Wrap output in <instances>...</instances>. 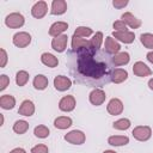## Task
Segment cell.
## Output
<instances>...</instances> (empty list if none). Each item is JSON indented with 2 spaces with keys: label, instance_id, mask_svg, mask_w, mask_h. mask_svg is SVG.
Returning a JSON list of instances; mask_svg holds the SVG:
<instances>
[{
  "label": "cell",
  "instance_id": "obj_17",
  "mask_svg": "<svg viewBox=\"0 0 153 153\" xmlns=\"http://www.w3.org/2000/svg\"><path fill=\"white\" fill-rule=\"evenodd\" d=\"M133 73L136 75V76H140V78H145V76H148L152 74V69L142 61H137L134 63L133 66Z\"/></svg>",
  "mask_w": 153,
  "mask_h": 153
},
{
  "label": "cell",
  "instance_id": "obj_3",
  "mask_svg": "<svg viewBox=\"0 0 153 153\" xmlns=\"http://www.w3.org/2000/svg\"><path fill=\"white\" fill-rule=\"evenodd\" d=\"M131 134H133V136H134L135 140L143 142V141H147V140L151 139V136H152V129H151L149 126H137V127H135L133 129Z\"/></svg>",
  "mask_w": 153,
  "mask_h": 153
},
{
  "label": "cell",
  "instance_id": "obj_40",
  "mask_svg": "<svg viewBox=\"0 0 153 153\" xmlns=\"http://www.w3.org/2000/svg\"><path fill=\"white\" fill-rule=\"evenodd\" d=\"M146 57H147V60H148L151 63H153V51H149V53H147Z\"/></svg>",
  "mask_w": 153,
  "mask_h": 153
},
{
  "label": "cell",
  "instance_id": "obj_19",
  "mask_svg": "<svg viewBox=\"0 0 153 153\" xmlns=\"http://www.w3.org/2000/svg\"><path fill=\"white\" fill-rule=\"evenodd\" d=\"M68 29V24L66 22H55L49 27V35L51 37H57L60 35H63V32Z\"/></svg>",
  "mask_w": 153,
  "mask_h": 153
},
{
  "label": "cell",
  "instance_id": "obj_36",
  "mask_svg": "<svg viewBox=\"0 0 153 153\" xmlns=\"http://www.w3.org/2000/svg\"><path fill=\"white\" fill-rule=\"evenodd\" d=\"M10 85V78L6 74L0 75V91H4Z\"/></svg>",
  "mask_w": 153,
  "mask_h": 153
},
{
  "label": "cell",
  "instance_id": "obj_10",
  "mask_svg": "<svg viewBox=\"0 0 153 153\" xmlns=\"http://www.w3.org/2000/svg\"><path fill=\"white\" fill-rule=\"evenodd\" d=\"M75 105H76V102H75V98L73 96H65L60 99L59 102V109L63 112H71L75 109Z\"/></svg>",
  "mask_w": 153,
  "mask_h": 153
},
{
  "label": "cell",
  "instance_id": "obj_12",
  "mask_svg": "<svg viewBox=\"0 0 153 153\" xmlns=\"http://www.w3.org/2000/svg\"><path fill=\"white\" fill-rule=\"evenodd\" d=\"M123 109H124L123 103H122V100L118 99V98H112V99H110L109 103H108V105H106L108 112H109L110 115H112V116L121 115V114L123 112Z\"/></svg>",
  "mask_w": 153,
  "mask_h": 153
},
{
  "label": "cell",
  "instance_id": "obj_26",
  "mask_svg": "<svg viewBox=\"0 0 153 153\" xmlns=\"http://www.w3.org/2000/svg\"><path fill=\"white\" fill-rule=\"evenodd\" d=\"M108 143L111 146H115V147L124 146V145L129 143V137L124 136V135H112V136H109Z\"/></svg>",
  "mask_w": 153,
  "mask_h": 153
},
{
  "label": "cell",
  "instance_id": "obj_41",
  "mask_svg": "<svg viewBox=\"0 0 153 153\" xmlns=\"http://www.w3.org/2000/svg\"><path fill=\"white\" fill-rule=\"evenodd\" d=\"M148 87H149V90L153 91V78H151V79L148 80Z\"/></svg>",
  "mask_w": 153,
  "mask_h": 153
},
{
  "label": "cell",
  "instance_id": "obj_6",
  "mask_svg": "<svg viewBox=\"0 0 153 153\" xmlns=\"http://www.w3.org/2000/svg\"><path fill=\"white\" fill-rule=\"evenodd\" d=\"M105 99H106V94H105V92H104L102 88H99V87L93 88V90L90 92V94H88V100H90V103H91L92 105H94V106L102 105V104L105 102Z\"/></svg>",
  "mask_w": 153,
  "mask_h": 153
},
{
  "label": "cell",
  "instance_id": "obj_37",
  "mask_svg": "<svg viewBox=\"0 0 153 153\" xmlns=\"http://www.w3.org/2000/svg\"><path fill=\"white\" fill-rule=\"evenodd\" d=\"M112 27L115 29V31H127V25L120 19V20H116L114 24H112Z\"/></svg>",
  "mask_w": 153,
  "mask_h": 153
},
{
  "label": "cell",
  "instance_id": "obj_16",
  "mask_svg": "<svg viewBox=\"0 0 153 153\" xmlns=\"http://www.w3.org/2000/svg\"><path fill=\"white\" fill-rule=\"evenodd\" d=\"M121 20L127 25L129 26L130 29H139L141 26V20L137 19L133 13L130 12H124L122 16H121Z\"/></svg>",
  "mask_w": 153,
  "mask_h": 153
},
{
  "label": "cell",
  "instance_id": "obj_13",
  "mask_svg": "<svg viewBox=\"0 0 153 153\" xmlns=\"http://www.w3.org/2000/svg\"><path fill=\"white\" fill-rule=\"evenodd\" d=\"M67 42H68V36L65 33L60 35L51 39V48L57 53H63L67 49Z\"/></svg>",
  "mask_w": 153,
  "mask_h": 153
},
{
  "label": "cell",
  "instance_id": "obj_27",
  "mask_svg": "<svg viewBox=\"0 0 153 153\" xmlns=\"http://www.w3.org/2000/svg\"><path fill=\"white\" fill-rule=\"evenodd\" d=\"M29 127H30V124L25 120H18L13 124V131L16 134L22 135V134H25L29 130Z\"/></svg>",
  "mask_w": 153,
  "mask_h": 153
},
{
  "label": "cell",
  "instance_id": "obj_32",
  "mask_svg": "<svg viewBox=\"0 0 153 153\" xmlns=\"http://www.w3.org/2000/svg\"><path fill=\"white\" fill-rule=\"evenodd\" d=\"M93 33V30L88 26H78L74 31V35L75 37H80V38H84V37H90L91 35Z\"/></svg>",
  "mask_w": 153,
  "mask_h": 153
},
{
  "label": "cell",
  "instance_id": "obj_7",
  "mask_svg": "<svg viewBox=\"0 0 153 153\" xmlns=\"http://www.w3.org/2000/svg\"><path fill=\"white\" fill-rule=\"evenodd\" d=\"M72 49L74 53H80V51H85V50H90L91 44L90 41L85 39V38H80V37H72ZM93 50V49H92Z\"/></svg>",
  "mask_w": 153,
  "mask_h": 153
},
{
  "label": "cell",
  "instance_id": "obj_31",
  "mask_svg": "<svg viewBox=\"0 0 153 153\" xmlns=\"http://www.w3.org/2000/svg\"><path fill=\"white\" fill-rule=\"evenodd\" d=\"M29 78H30V75H29V73L26 71H19L16 74V84L18 86H20V87L25 86L27 84V81H29Z\"/></svg>",
  "mask_w": 153,
  "mask_h": 153
},
{
  "label": "cell",
  "instance_id": "obj_42",
  "mask_svg": "<svg viewBox=\"0 0 153 153\" xmlns=\"http://www.w3.org/2000/svg\"><path fill=\"white\" fill-rule=\"evenodd\" d=\"M103 153H117V152H115V151H112V149H108V151H104Z\"/></svg>",
  "mask_w": 153,
  "mask_h": 153
},
{
  "label": "cell",
  "instance_id": "obj_24",
  "mask_svg": "<svg viewBox=\"0 0 153 153\" xmlns=\"http://www.w3.org/2000/svg\"><path fill=\"white\" fill-rule=\"evenodd\" d=\"M33 87L38 91H43L48 87V84H49V80L45 75L43 74H37L35 78H33Z\"/></svg>",
  "mask_w": 153,
  "mask_h": 153
},
{
  "label": "cell",
  "instance_id": "obj_23",
  "mask_svg": "<svg viewBox=\"0 0 153 153\" xmlns=\"http://www.w3.org/2000/svg\"><path fill=\"white\" fill-rule=\"evenodd\" d=\"M0 106L4 110H11L16 106V98L11 94H2L0 97Z\"/></svg>",
  "mask_w": 153,
  "mask_h": 153
},
{
  "label": "cell",
  "instance_id": "obj_35",
  "mask_svg": "<svg viewBox=\"0 0 153 153\" xmlns=\"http://www.w3.org/2000/svg\"><path fill=\"white\" fill-rule=\"evenodd\" d=\"M7 60H8V56H7V53L4 48L0 49V68H4L7 63Z\"/></svg>",
  "mask_w": 153,
  "mask_h": 153
},
{
  "label": "cell",
  "instance_id": "obj_2",
  "mask_svg": "<svg viewBox=\"0 0 153 153\" xmlns=\"http://www.w3.org/2000/svg\"><path fill=\"white\" fill-rule=\"evenodd\" d=\"M25 24V18L19 12H12L6 16L5 18V25L10 29H19Z\"/></svg>",
  "mask_w": 153,
  "mask_h": 153
},
{
  "label": "cell",
  "instance_id": "obj_28",
  "mask_svg": "<svg viewBox=\"0 0 153 153\" xmlns=\"http://www.w3.org/2000/svg\"><path fill=\"white\" fill-rule=\"evenodd\" d=\"M90 44H91V48L94 50V51H98L103 44V32L98 31L93 35V37L90 39Z\"/></svg>",
  "mask_w": 153,
  "mask_h": 153
},
{
  "label": "cell",
  "instance_id": "obj_20",
  "mask_svg": "<svg viewBox=\"0 0 153 153\" xmlns=\"http://www.w3.org/2000/svg\"><path fill=\"white\" fill-rule=\"evenodd\" d=\"M130 61V56L127 51H120L111 57V62L114 66H126Z\"/></svg>",
  "mask_w": 153,
  "mask_h": 153
},
{
  "label": "cell",
  "instance_id": "obj_14",
  "mask_svg": "<svg viewBox=\"0 0 153 153\" xmlns=\"http://www.w3.org/2000/svg\"><path fill=\"white\" fill-rule=\"evenodd\" d=\"M128 79V72L123 68H114L110 71V81L114 84H122Z\"/></svg>",
  "mask_w": 153,
  "mask_h": 153
},
{
  "label": "cell",
  "instance_id": "obj_1",
  "mask_svg": "<svg viewBox=\"0 0 153 153\" xmlns=\"http://www.w3.org/2000/svg\"><path fill=\"white\" fill-rule=\"evenodd\" d=\"M94 50H85L76 53L71 72L75 80L92 86H102L110 81L108 63L96 57Z\"/></svg>",
  "mask_w": 153,
  "mask_h": 153
},
{
  "label": "cell",
  "instance_id": "obj_21",
  "mask_svg": "<svg viewBox=\"0 0 153 153\" xmlns=\"http://www.w3.org/2000/svg\"><path fill=\"white\" fill-rule=\"evenodd\" d=\"M67 11V2L65 0H54L51 2L50 13L54 16H61Z\"/></svg>",
  "mask_w": 153,
  "mask_h": 153
},
{
  "label": "cell",
  "instance_id": "obj_33",
  "mask_svg": "<svg viewBox=\"0 0 153 153\" xmlns=\"http://www.w3.org/2000/svg\"><path fill=\"white\" fill-rule=\"evenodd\" d=\"M130 126H131V122L129 118H120L112 123L114 129H117V130H127Z\"/></svg>",
  "mask_w": 153,
  "mask_h": 153
},
{
  "label": "cell",
  "instance_id": "obj_8",
  "mask_svg": "<svg viewBox=\"0 0 153 153\" xmlns=\"http://www.w3.org/2000/svg\"><path fill=\"white\" fill-rule=\"evenodd\" d=\"M112 37L117 42H122L124 44H130L135 39V33L133 31H129V30H127V31H114Z\"/></svg>",
  "mask_w": 153,
  "mask_h": 153
},
{
  "label": "cell",
  "instance_id": "obj_4",
  "mask_svg": "<svg viewBox=\"0 0 153 153\" xmlns=\"http://www.w3.org/2000/svg\"><path fill=\"white\" fill-rule=\"evenodd\" d=\"M65 140L72 145H82L86 141V135L84 131L74 129V130H71L69 133H67L65 135Z\"/></svg>",
  "mask_w": 153,
  "mask_h": 153
},
{
  "label": "cell",
  "instance_id": "obj_22",
  "mask_svg": "<svg viewBox=\"0 0 153 153\" xmlns=\"http://www.w3.org/2000/svg\"><path fill=\"white\" fill-rule=\"evenodd\" d=\"M41 61L44 66L49 67V68H54V67H57L59 65V60L55 55H53L51 53H43L41 55Z\"/></svg>",
  "mask_w": 153,
  "mask_h": 153
},
{
  "label": "cell",
  "instance_id": "obj_15",
  "mask_svg": "<svg viewBox=\"0 0 153 153\" xmlns=\"http://www.w3.org/2000/svg\"><path fill=\"white\" fill-rule=\"evenodd\" d=\"M104 49H105V51L108 54L115 55V54L120 53L121 44L112 36H108V37H105V41H104Z\"/></svg>",
  "mask_w": 153,
  "mask_h": 153
},
{
  "label": "cell",
  "instance_id": "obj_11",
  "mask_svg": "<svg viewBox=\"0 0 153 153\" xmlns=\"http://www.w3.org/2000/svg\"><path fill=\"white\" fill-rule=\"evenodd\" d=\"M48 12V5L45 1L41 0V1H37L33 4V6L31 7V14L33 18L36 19H41L43 18Z\"/></svg>",
  "mask_w": 153,
  "mask_h": 153
},
{
  "label": "cell",
  "instance_id": "obj_25",
  "mask_svg": "<svg viewBox=\"0 0 153 153\" xmlns=\"http://www.w3.org/2000/svg\"><path fill=\"white\" fill-rule=\"evenodd\" d=\"M73 124V121L68 116H60L54 120V127L57 129H67Z\"/></svg>",
  "mask_w": 153,
  "mask_h": 153
},
{
  "label": "cell",
  "instance_id": "obj_9",
  "mask_svg": "<svg viewBox=\"0 0 153 153\" xmlns=\"http://www.w3.org/2000/svg\"><path fill=\"white\" fill-rule=\"evenodd\" d=\"M72 86V80L66 76V75H56L54 78V87L60 91V92H65L67 90H69Z\"/></svg>",
  "mask_w": 153,
  "mask_h": 153
},
{
  "label": "cell",
  "instance_id": "obj_34",
  "mask_svg": "<svg viewBox=\"0 0 153 153\" xmlns=\"http://www.w3.org/2000/svg\"><path fill=\"white\" fill-rule=\"evenodd\" d=\"M31 153H49V148L47 145L39 143V145H36L31 148Z\"/></svg>",
  "mask_w": 153,
  "mask_h": 153
},
{
  "label": "cell",
  "instance_id": "obj_38",
  "mask_svg": "<svg viewBox=\"0 0 153 153\" xmlns=\"http://www.w3.org/2000/svg\"><path fill=\"white\" fill-rule=\"evenodd\" d=\"M128 5V0H114L112 6L115 8H124Z\"/></svg>",
  "mask_w": 153,
  "mask_h": 153
},
{
  "label": "cell",
  "instance_id": "obj_30",
  "mask_svg": "<svg viewBox=\"0 0 153 153\" xmlns=\"http://www.w3.org/2000/svg\"><path fill=\"white\" fill-rule=\"evenodd\" d=\"M33 134H35V136L38 137V139H45V137L49 136L50 130H49V128H48L47 126H44V124H39V126L35 127V129H33Z\"/></svg>",
  "mask_w": 153,
  "mask_h": 153
},
{
  "label": "cell",
  "instance_id": "obj_5",
  "mask_svg": "<svg viewBox=\"0 0 153 153\" xmlns=\"http://www.w3.org/2000/svg\"><path fill=\"white\" fill-rule=\"evenodd\" d=\"M31 35L29 32L25 31H19L17 33H14L12 42L17 48H26L30 43H31Z\"/></svg>",
  "mask_w": 153,
  "mask_h": 153
},
{
  "label": "cell",
  "instance_id": "obj_39",
  "mask_svg": "<svg viewBox=\"0 0 153 153\" xmlns=\"http://www.w3.org/2000/svg\"><path fill=\"white\" fill-rule=\"evenodd\" d=\"M10 153H26V151L24 148H22V147H16L12 151H10Z\"/></svg>",
  "mask_w": 153,
  "mask_h": 153
},
{
  "label": "cell",
  "instance_id": "obj_29",
  "mask_svg": "<svg viewBox=\"0 0 153 153\" xmlns=\"http://www.w3.org/2000/svg\"><path fill=\"white\" fill-rule=\"evenodd\" d=\"M140 42L145 48L153 51V33H149V32L141 33L140 35Z\"/></svg>",
  "mask_w": 153,
  "mask_h": 153
},
{
  "label": "cell",
  "instance_id": "obj_18",
  "mask_svg": "<svg viewBox=\"0 0 153 153\" xmlns=\"http://www.w3.org/2000/svg\"><path fill=\"white\" fill-rule=\"evenodd\" d=\"M18 114L25 117H30L35 114V104L32 100L30 99H25L22 102L19 109H18Z\"/></svg>",
  "mask_w": 153,
  "mask_h": 153
}]
</instances>
